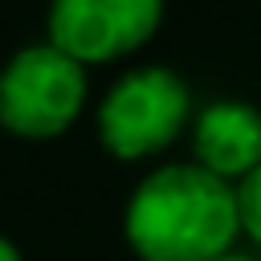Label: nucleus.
Wrapping results in <instances>:
<instances>
[{"mask_svg": "<svg viewBox=\"0 0 261 261\" xmlns=\"http://www.w3.org/2000/svg\"><path fill=\"white\" fill-rule=\"evenodd\" d=\"M200 167L228 179H245L261 163V114L245 102H212L196 118Z\"/></svg>", "mask_w": 261, "mask_h": 261, "instance_id": "nucleus-5", "label": "nucleus"}, {"mask_svg": "<svg viewBox=\"0 0 261 261\" xmlns=\"http://www.w3.org/2000/svg\"><path fill=\"white\" fill-rule=\"evenodd\" d=\"M86 98L82 65L57 45L20 49L0 73V122L20 139L61 135Z\"/></svg>", "mask_w": 261, "mask_h": 261, "instance_id": "nucleus-2", "label": "nucleus"}, {"mask_svg": "<svg viewBox=\"0 0 261 261\" xmlns=\"http://www.w3.org/2000/svg\"><path fill=\"white\" fill-rule=\"evenodd\" d=\"M188 110H192V94L171 69L163 65L135 69L106 94L98 114V135L110 155L143 159L167 147L184 130Z\"/></svg>", "mask_w": 261, "mask_h": 261, "instance_id": "nucleus-3", "label": "nucleus"}, {"mask_svg": "<svg viewBox=\"0 0 261 261\" xmlns=\"http://www.w3.org/2000/svg\"><path fill=\"white\" fill-rule=\"evenodd\" d=\"M237 228V192L200 163L151 171L126 208V241L143 261H216Z\"/></svg>", "mask_w": 261, "mask_h": 261, "instance_id": "nucleus-1", "label": "nucleus"}, {"mask_svg": "<svg viewBox=\"0 0 261 261\" xmlns=\"http://www.w3.org/2000/svg\"><path fill=\"white\" fill-rule=\"evenodd\" d=\"M216 261H253V257H249V253H220Z\"/></svg>", "mask_w": 261, "mask_h": 261, "instance_id": "nucleus-8", "label": "nucleus"}, {"mask_svg": "<svg viewBox=\"0 0 261 261\" xmlns=\"http://www.w3.org/2000/svg\"><path fill=\"white\" fill-rule=\"evenodd\" d=\"M163 16V0H53L49 45L69 53L77 65L114 61L139 49Z\"/></svg>", "mask_w": 261, "mask_h": 261, "instance_id": "nucleus-4", "label": "nucleus"}, {"mask_svg": "<svg viewBox=\"0 0 261 261\" xmlns=\"http://www.w3.org/2000/svg\"><path fill=\"white\" fill-rule=\"evenodd\" d=\"M0 261H20L16 245H12V241H4V237H0Z\"/></svg>", "mask_w": 261, "mask_h": 261, "instance_id": "nucleus-7", "label": "nucleus"}, {"mask_svg": "<svg viewBox=\"0 0 261 261\" xmlns=\"http://www.w3.org/2000/svg\"><path fill=\"white\" fill-rule=\"evenodd\" d=\"M237 220L253 241H261V163L237 188Z\"/></svg>", "mask_w": 261, "mask_h": 261, "instance_id": "nucleus-6", "label": "nucleus"}]
</instances>
